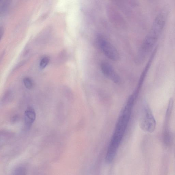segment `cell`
I'll return each instance as SVG.
<instances>
[{
    "label": "cell",
    "instance_id": "cell-1",
    "mask_svg": "<svg viewBox=\"0 0 175 175\" xmlns=\"http://www.w3.org/2000/svg\"><path fill=\"white\" fill-rule=\"evenodd\" d=\"M168 14L167 10L164 9L156 16L151 28L145 38L136 57V62L138 63H143L153 50L165 27Z\"/></svg>",
    "mask_w": 175,
    "mask_h": 175
},
{
    "label": "cell",
    "instance_id": "cell-2",
    "mask_svg": "<svg viewBox=\"0 0 175 175\" xmlns=\"http://www.w3.org/2000/svg\"><path fill=\"white\" fill-rule=\"evenodd\" d=\"M140 125L142 129L146 132L152 133L156 125V120L149 106L145 103L142 108Z\"/></svg>",
    "mask_w": 175,
    "mask_h": 175
},
{
    "label": "cell",
    "instance_id": "cell-3",
    "mask_svg": "<svg viewBox=\"0 0 175 175\" xmlns=\"http://www.w3.org/2000/svg\"><path fill=\"white\" fill-rule=\"evenodd\" d=\"M97 40L101 50L108 58L113 61H118L119 59L118 51L107 40L101 36L98 37Z\"/></svg>",
    "mask_w": 175,
    "mask_h": 175
},
{
    "label": "cell",
    "instance_id": "cell-4",
    "mask_svg": "<svg viewBox=\"0 0 175 175\" xmlns=\"http://www.w3.org/2000/svg\"><path fill=\"white\" fill-rule=\"evenodd\" d=\"M173 98H171L169 101L164 123L163 139L164 140L169 141L172 139L171 133L169 129V123L172 111H173Z\"/></svg>",
    "mask_w": 175,
    "mask_h": 175
},
{
    "label": "cell",
    "instance_id": "cell-5",
    "mask_svg": "<svg viewBox=\"0 0 175 175\" xmlns=\"http://www.w3.org/2000/svg\"><path fill=\"white\" fill-rule=\"evenodd\" d=\"M103 73L107 77L116 83L120 81L119 76L116 73L112 65L106 62H103L101 65Z\"/></svg>",
    "mask_w": 175,
    "mask_h": 175
},
{
    "label": "cell",
    "instance_id": "cell-6",
    "mask_svg": "<svg viewBox=\"0 0 175 175\" xmlns=\"http://www.w3.org/2000/svg\"><path fill=\"white\" fill-rule=\"evenodd\" d=\"M36 118V113L31 107L27 108L24 113V120L27 127H31Z\"/></svg>",
    "mask_w": 175,
    "mask_h": 175
},
{
    "label": "cell",
    "instance_id": "cell-7",
    "mask_svg": "<svg viewBox=\"0 0 175 175\" xmlns=\"http://www.w3.org/2000/svg\"><path fill=\"white\" fill-rule=\"evenodd\" d=\"M23 83L26 88L32 89L34 86V83L32 79L28 77H25L23 80Z\"/></svg>",
    "mask_w": 175,
    "mask_h": 175
},
{
    "label": "cell",
    "instance_id": "cell-8",
    "mask_svg": "<svg viewBox=\"0 0 175 175\" xmlns=\"http://www.w3.org/2000/svg\"><path fill=\"white\" fill-rule=\"evenodd\" d=\"M26 170L23 167L16 168L13 172V175H26Z\"/></svg>",
    "mask_w": 175,
    "mask_h": 175
},
{
    "label": "cell",
    "instance_id": "cell-9",
    "mask_svg": "<svg viewBox=\"0 0 175 175\" xmlns=\"http://www.w3.org/2000/svg\"><path fill=\"white\" fill-rule=\"evenodd\" d=\"M50 61L49 57H45L41 59L40 62L39 67L41 69L45 68L48 65Z\"/></svg>",
    "mask_w": 175,
    "mask_h": 175
}]
</instances>
